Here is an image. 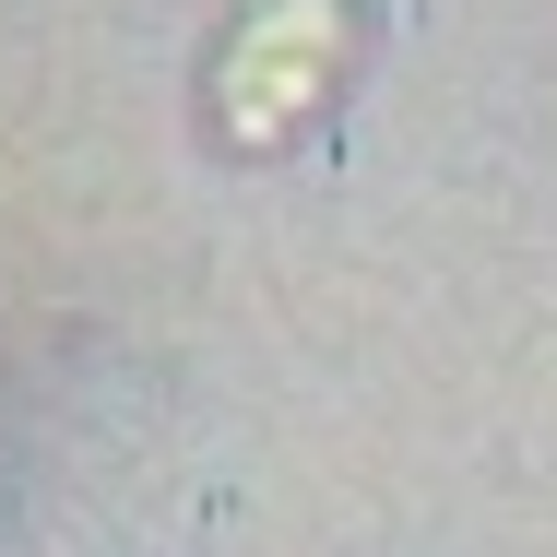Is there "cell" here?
I'll use <instances>...</instances> for the list:
<instances>
[{
  "mask_svg": "<svg viewBox=\"0 0 557 557\" xmlns=\"http://www.w3.org/2000/svg\"><path fill=\"white\" fill-rule=\"evenodd\" d=\"M344 72V0H261L214 72V108L237 143H285Z\"/></svg>",
  "mask_w": 557,
  "mask_h": 557,
  "instance_id": "1",
  "label": "cell"
}]
</instances>
